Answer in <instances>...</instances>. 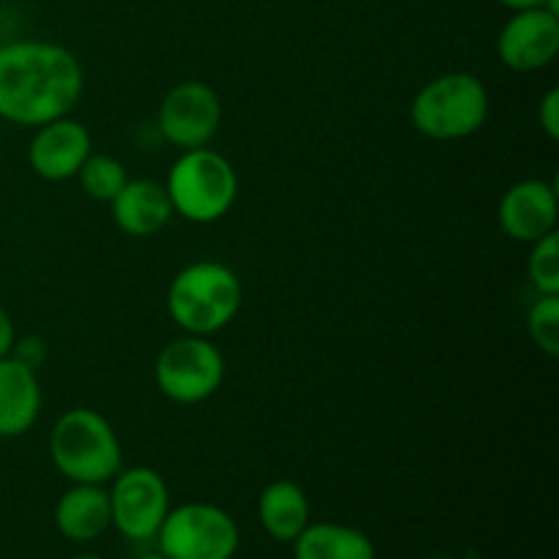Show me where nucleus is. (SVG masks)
I'll list each match as a JSON object with an SVG mask.
<instances>
[{"mask_svg": "<svg viewBox=\"0 0 559 559\" xmlns=\"http://www.w3.org/2000/svg\"><path fill=\"white\" fill-rule=\"evenodd\" d=\"M85 71L74 52L52 41H11L0 47V118L44 126L80 104Z\"/></svg>", "mask_w": 559, "mask_h": 559, "instance_id": "nucleus-1", "label": "nucleus"}, {"mask_svg": "<svg viewBox=\"0 0 559 559\" xmlns=\"http://www.w3.org/2000/svg\"><path fill=\"white\" fill-rule=\"evenodd\" d=\"M243 284L238 273L216 260H200L178 271L167 289V311L180 331L213 336L238 317Z\"/></svg>", "mask_w": 559, "mask_h": 559, "instance_id": "nucleus-2", "label": "nucleus"}, {"mask_svg": "<svg viewBox=\"0 0 559 559\" xmlns=\"http://www.w3.org/2000/svg\"><path fill=\"white\" fill-rule=\"evenodd\" d=\"M49 456L71 484H107L123 467V448L102 413L74 407L58 418L49 435Z\"/></svg>", "mask_w": 559, "mask_h": 559, "instance_id": "nucleus-3", "label": "nucleus"}, {"mask_svg": "<svg viewBox=\"0 0 559 559\" xmlns=\"http://www.w3.org/2000/svg\"><path fill=\"white\" fill-rule=\"evenodd\" d=\"M489 91L469 71H448L426 82L413 98L409 118L424 136L437 142L467 140L489 118Z\"/></svg>", "mask_w": 559, "mask_h": 559, "instance_id": "nucleus-4", "label": "nucleus"}, {"mask_svg": "<svg viewBox=\"0 0 559 559\" xmlns=\"http://www.w3.org/2000/svg\"><path fill=\"white\" fill-rule=\"evenodd\" d=\"M164 189L180 218L191 224H213L227 216L238 200V173L222 153L191 147L173 164Z\"/></svg>", "mask_w": 559, "mask_h": 559, "instance_id": "nucleus-5", "label": "nucleus"}, {"mask_svg": "<svg viewBox=\"0 0 559 559\" xmlns=\"http://www.w3.org/2000/svg\"><path fill=\"white\" fill-rule=\"evenodd\" d=\"M158 551L169 559H233L240 530L224 508L211 502H186L169 508L156 533Z\"/></svg>", "mask_w": 559, "mask_h": 559, "instance_id": "nucleus-6", "label": "nucleus"}, {"mask_svg": "<svg viewBox=\"0 0 559 559\" xmlns=\"http://www.w3.org/2000/svg\"><path fill=\"white\" fill-rule=\"evenodd\" d=\"M224 382V355L207 336L175 338L156 358V385L169 402L200 404Z\"/></svg>", "mask_w": 559, "mask_h": 559, "instance_id": "nucleus-7", "label": "nucleus"}, {"mask_svg": "<svg viewBox=\"0 0 559 559\" xmlns=\"http://www.w3.org/2000/svg\"><path fill=\"white\" fill-rule=\"evenodd\" d=\"M109 491L112 527L131 540L156 538L169 513V489L151 467L120 469Z\"/></svg>", "mask_w": 559, "mask_h": 559, "instance_id": "nucleus-8", "label": "nucleus"}, {"mask_svg": "<svg viewBox=\"0 0 559 559\" xmlns=\"http://www.w3.org/2000/svg\"><path fill=\"white\" fill-rule=\"evenodd\" d=\"M156 126L164 140L180 151L205 147L222 126V98L205 82H178L164 96Z\"/></svg>", "mask_w": 559, "mask_h": 559, "instance_id": "nucleus-9", "label": "nucleus"}, {"mask_svg": "<svg viewBox=\"0 0 559 559\" xmlns=\"http://www.w3.org/2000/svg\"><path fill=\"white\" fill-rule=\"evenodd\" d=\"M559 52V14L546 5L513 11L497 36V55L502 66L519 74L540 71L555 63Z\"/></svg>", "mask_w": 559, "mask_h": 559, "instance_id": "nucleus-10", "label": "nucleus"}, {"mask_svg": "<svg viewBox=\"0 0 559 559\" xmlns=\"http://www.w3.org/2000/svg\"><path fill=\"white\" fill-rule=\"evenodd\" d=\"M91 153L93 136L87 126L66 115L52 123L38 126L36 136L27 145V164L38 178L60 183V180L76 178Z\"/></svg>", "mask_w": 559, "mask_h": 559, "instance_id": "nucleus-11", "label": "nucleus"}, {"mask_svg": "<svg viewBox=\"0 0 559 559\" xmlns=\"http://www.w3.org/2000/svg\"><path fill=\"white\" fill-rule=\"evenodd\" d=\"M557 186L549 180H519L500 200V227L516 243H535L549 233H557Z\"/></svg>", "mask_w": 559, "mask_h": 559, "instance_id": "nucleus-12", "label": "nucleus"}, {"mask_svg": "<svg viewBox=\"0 0 559 559\" xmlns=\"http://www.w3.org/2000/svg\"><path fill=\"white\" fill-rule=\"evenodd\" d=\"M112 222L131 238H151L158 235L175 216L164 183L151 178L131 180L118 191L112 202Z\"/></svg>", "mask_w": 559, "mask_h": 559, "instance_id": "nucleus-13", "label": "nucleus"}, {"mask_svg": "<svg viewBox=\"0 0 559 559\" xmlns=\"http://www.w3.org/2000/svg\"><path fill=\"white\" fill-rule=\"evenodd\" d=\"M55 527L74 544H91L112 527L109 491L102 484H74L55 506Z\"/></svg>", "mask_w": 559, "mask_h": 559, "instance_id": "nucleus-14", "label": "nucleus"}, {"mask_svg": "<svg viewBox=\"0 0 559 559\" xmlns=\"http://www.w3.org/2000/svg\"><path fill=\"white\" fill-rule=\"evenodd\" d=\"M41 413V385L36 371L20 360L0 358V437H22L33 429Z\"/></svg>", "mask_w": 559, "mask_h": 559, "instance_id": "nucleus-15", "label": "nucleus"}, {"mask_svg": "<svg viewBox=\"0 0 559 559\" xmlns=\"http://www.w3.org/2000/svg\"><path fill=\"white\" fill-rule=\"evenodd\" d=\"M260 524L278 544H293L306 527H309L311 508L309 497L295 480H273L262 489L257 502Z\"/></svg>", "mask_w": 559, "mask_h": 559, "instance_id": "nucleus-16", "label": "nucleus"}, {"mask_svg": "<svg viewBox=\"0 0 559 559\" xmlns=\"http://www.w3.org/2000/svg\"><path fill=\"white\" fill-rule=\"evenodd\" d=\"M293 544L295 559H377L369 535L336 522L309 524Z\"/></svg>", "mask_w": 559, "mask_h": 559, "instance_id": "nucleus-17", "label": "nucleus"}, {"mask_svg": "<svg viewBox=\"0 0 559 559\" xmlns=\"http://www.w3.org/2000/svg\"><path fill=\"white\" fill-rule=\"evenodd\" d=\"M76 178H80L82 191L91 200L107 202V205L129 183V173H126L123 162H118L115 156H107V153H91L85 158V164L80 167V173H76Z\"/></svg>", "mask_w": 559, "mask_h": 559, "instance_id": "nucleus-18", "label": "nucleus"}, {"mask_svg": "<svg viewBox=\"0 0 559 559\" xmlns=\"http://www.w3.org/2000/svg\"><path fill=\"white\" fill-rule=\"evenodd\" d=\"M527 331L535 347L549 358L559 355V295H538L527 311Z\"/></svg>", "mask_w": 559, "mask_h": 559, "instance_id": "nucleus-19", "label": "nucleus"}, {"mask_svg": "<svg viewBox=\"0 0 559 559\" xmlns=\"http://www.w3.org/2000/svg\"><path fill=\"white\" fill-rule=\"evenodd\" d=\"M530 246H533L527 260L530 284L538 289V295H559V235L549 233Z\"/></svg>", "mask_w": 559, "mask_h": 559, "instance_id": "nucleus-20", "label": "nucleus"}, {"mask_svg": "<svg viewBox=\"0 0 559 559\" xmlns=\"http://www.w3.org/2000/svg\"><path fill=\"white\" fill-rule=\"evenodd\" d=\"M11 358L20 360L22 366H27V369L36 371L38 366L47 360V344L36 336L20 338V342H14V347H11Z\"/></svg>", "mask_w": 559, "mask_h": 559, "instance_id": "nucleus-21", "label": "nucleus"}, {"mask_svg": "<svg viewBox=\"0 0 559 559\" xmlns=\"http://www.w3.org/2000/svg\"><path fill=\"white\" fill-rule=\"evenodd\" d=\"M538 123L549 140H559V91L551 87L538 107Z\"/></svg>", "mask_w": 559, "mask_h": 559, "instance_id": "nucleus-22", "label": "nucleus"}, {"mask_svg": "<svg viewBox=\"0 0 559 559\" xmlns=\"http://www.w3.org/2000/svg\"><path fill=\"white\" fill-rule=\"evenodd\" d=\"M16 342V333H14V322H11L9 311L0 306V358H9L11 347Z\"/></svg>", "mask_w": 559, "mask_h": 559, "instance_id": "nucleus-23", "label": "nucleus"}, {"mask_svg": "<svg viewBox=\"0 0 559 559\" xmlns=\"http://www.w3.org/2000/svg\"><path fill=\"white\" fill-rule=\"evenodd\" d=\"M497 3H502L506 9L511 11H522V9H538V5H546L549 11H555L559 14V0H497Z\"/></svg>", "mask_w": 559, "mask_h": 559, "instance_id": "nucleus-24", "label": "nucleus"}, {"mask_svg": "<svg viewBox=\"0 0 559 559\" xmlns=\"http://www.w3.org/2000/svg\"><path fill=\"white\" fill-rule=\"evenodd\" d=\"M140 559H169V557H164L162 551H156V555H145V557H140Z\"/></svg>", "mask_w": 559, "mask_h": 559, "instance_id": "nucleus-25", "label": "nucleus"}, {"mask_svg": "<svg viewBox=\"0 0 559 559\" xmlns=\"http://www.w3.org/2000/svg\"><path fill=\"white\" fill-rule=\"evenodd\" d=\"M71 559H104V557H96V555H80V557H71Z\"/></svg>", "mask_w": 559, "mask_h": 559, "instance_id": "nucleus-26", "label": "nucleus"}]
</instances>
